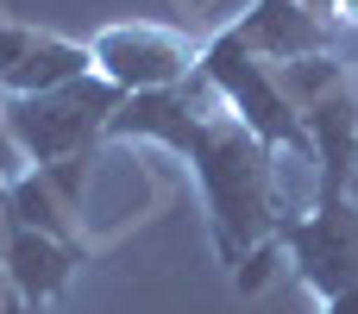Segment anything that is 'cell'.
Listing matches in <instances>:
<instances>
[{
    "mask_svg": "<svg viewBox=\"0 0 358 314\" xmlns=\"http://www.w3.org/2000/svg\"><path fill=\"white\" fill-rule=\"evenodd\" d=\"M107 138H145V145H170L176 157H189L208 227H214V252L220 264H245L252 252H264V239L277 233V151L239 126V113H227L214 101V113L182 88H157V94H126Z\"/></svg>",
    "mask_w": 358,
    "mask_h": 314,
    "instance_id": "6da1fadb",
    "label": "cell"
},
{
    "mask_svg": "<svg viewBox=\"0 0 358 314\" xmlns=\"http://www.w3.org/2000/svg\"><path fill=\"white\" fill-rule=\"evenodd\" d=\"M120 101L126 94L107 76H94V69L76 76V82H63V88H50V94H0L6 126H13V138H19V151H25L31 170L82 157L94 138H107Z\"/></svg>",
    "mask_w": 358,
    "mask_h": 314,
    "instance_id": "7a4b0ae2",
    "label": "cell"
},
{
    "mask_svg": "<svg viewBox=\"0 0 358 314\" xmlns=\"http://www.w3.org/2000/svg\"><path fill=\"white\" fill-rule=\"evenodd\" d=\"M201 82L220 94V107L227 113H239V126H252L271 151H302L308 157V132H302V113H296V101L283 94V82H277V69L264 63V57H252L233 31H220L208 50H201Z\"/></svg>",
    "mask_w": 358,
    "mask_h": 314,
    "instance_id": "3957f363",
    "label": "cell"
},
{
    "mask_svg": "<svg viewBox=\"0 0 358 314\" xmlns=\"http://www.w3.org/2000/svg\"><path fill=\"white\" fill-rule=\"evenodd\" d=\"M277 239L289 245L296 277H302L321 302L358 290V201L352 195L315 201L308 214H283V220H277Z\"/></svg>",
    "mask_w": 358,
    "mask_h": 314,
    "instance_id": "277c9868",
    "label": "cell"
},
{
    "mask_svg": "<svg viewBox=\"0 0 358 314\" xmlns=\"http://www.w3.org/2000/svg\"><path fill=\"white\" fill-rule=\"evenodd\" d=\"M94 76H107L120 94H157V88H182L195 76V50L164 31V25H107L88 38Z\"/></svg>",
    "mask_w": 358,
    "mask_h": 314,
    "instance_id": "5b68a950",
    "label": "cell"
},
{
    "mask_svg": "<svg viewBox=\"0 0 358 314\" xmlns=\"http://www.w3.org/2000/svg\"><path fill=\"white\" fill-rule=\"evenodd\" d=\"M233 38L264 63H302V57H334L340 50L334 19L315 13L308 0H252V13L233 25Z\"/></svg>",
    "mask_w": 358,
    "mask_h": 314,
    "instance_id": "8992f818",
    "label": "cell"
},
{
    "mask_svg": "<svg viewBox=\"0 0 358 314\" xmlns=\"http://www.w3.org/2000/svg\"><path fill=\"white\" fill-rule=\"evenodd\" d=\"M302 132H308V164L321 170L315 201L352 195V170H358V94H352V82H334L327 94L302 101Z\"/></svg>",
    "mask_w": 358,
    "mask_h": 314,
    "instance_id": "52a82bcc",
    "label": "cell"
},
{
    "mask_svg": "<svg viewBox=\"0 0 358 314\" xmlns=\"http://www.w3.org/2000/svg\"><path fill=\"white\" fill-rule=\"evenodd\" d=\"M0 264H6V283L25 308H44L69 290L76 277V245L63 239H44L31 227H6V245H0Z\"/></svg>",
    "mask_w": 358,
    "mask_h": 314,
    "instance_id": "ba28073f",
    "label": "cell"
},
{
    "mask_svg": "<svg viewBox=\"0 0 358 314\" xmlns=\"http://www.w3.org/2000/svg\"><path fill=\"white\" fill-rule=\"evenodd\" d=\"M88 69H94L88 44L38 31V44H31V50H25V63L13 69L6 94H50V88H63V82H76V76H88Z\"/></svg>",
    "mask_w": 358,
    "mask_h": 314,
    "instance_id": "9c48e42d",
    "label": "cell"
},
{
    "mask_svg": "<svg viewBox=\"0 0 358 314\" xmlns=\"http://www.w3.org/2000/svg\"><path fill=\"white\" fill-rule=\"evenodd\" d=\"M0 208H6L13 227H31V233H44V239L76 245V214H69L63 195L44 183V170H25L19 183H6V189H0Z\"/></svg>",
    "mask_w": 358,
    "mask_h": 314,
    "instance_id": "30bf717a",
    "label": "cell"
},
{
    "mask_svg": "<svg viewBox=\"0 0 358 314\" xmlns=\"http://www.w3.org/2000/svg\"><path fill=\"white\" fill-rule=\"evenodd\" d=\"M38 44V25H19V19H0V94L13 82V69L25 63V50Z\"/></svg>",
    "mask_w": 358,
    "mask_h": 314,
    "instance_id": "8fae6325",
    "label": "cell"
},
{
    "mask_svg": "<svg viewBox=\"0 0 358 314\" xmlns=\"http://www.w3.org/2000/svg\"><path fill=\"white\" fill-rule=\"evenodd\" d=\"M31 164H25V151H19V138H13V126H6V107H0V189L6 183H19Z\"/></svg>",
    "mask_w": 358,
    "mask_h": 314,
    "instance_id": "7c38bea8",
    "label": "cell"
},
{
    "mask_svg": "<svg viewBox=\"0 0 358 314\" xmlns=\"http://www.w3.org/2000/svg\"><path fill=\"white\" fill-rule=\"evenodd\" d=\"M321 314H358V290H346V296H334V302H321Z\"/></svg>",
    "mask_w": 358,
    "mask_h": 314,
    "instance_id": "4fadbf2b",
    "label": "cell"
},
{
    "mask_svg": "<svg viewBox=\"0 0 358 314\" xmlns=\"http://www.w3.org/2000/svg\"><path fill=\"white\" fill-rule=\"evenodd\" d=\"M13 308H25V302L13 296V283H6V264H0V314H13Z\"/></svg>",
    "mask_w": 358,
    "mask_h": 314,
    "instance_id": "5bb4252c",
    "label": "cell"
},
{
    "mask_svg": "<svg viewBox=\"0 0 358 314\" xmlns=\"http://www.w3.org/2000/svg\"><path fill=\"white\" fill-rule=\"evenodd\" d=\"M308 6H315V13H327V19L340 13V0H308Z\"/></svg>",
    "mask_w": 358,
    "mask_h": 314,
    "instance_id": "9a60e30c",
    "label": "cell"
},
{
    "mask_svg": "<svg viewBox=\"0 0 358 314\" xmlns=\"http://www.w3.org/2000/svg\"><path fill=\"white\" fill-rule=\"evenodd\" d=\"M334 19H358V0H340V13Z\"/></svg>",
    "mask_w": 358,
    "mask_h": 314,
    "instance_id": "2e32d148",
    "label": "cell"
},
{
    "mask_svg": "<svg viewBox=\"0 0 358 314\" xmlns=\"http://www.w3.org/2000/svg\"><path fill=\"white\" fill-rule=\"evenodd\" d=\"M6 227H13V220H6V208H0V245H6Z\"/></svg>",
    "mask_w": 358,
    "mask_h": 314,
    "instance_id": "e0dca14e",
    "label": "cell"
}]
</instances>
